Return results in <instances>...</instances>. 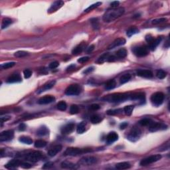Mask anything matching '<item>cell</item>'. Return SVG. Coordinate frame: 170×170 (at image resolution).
<instances>
[{
  "instance_id": "obj_1",
  "label": "cell",
  "mask_w": 170,
  "mask_h": 170,
  "mask_svg": "<svg viewBox=\"0 0 170 170\" xmlns=\"http://www.w3.org/2000/svg\"><path fill=\"white\" fill-rule=\"evenodd\" d=\"M125 12V9L122 7H116L108 9L106 12L103 15V19L104 22L110 23V22L114 21L120 17H121Z\"/></svg>"
},
{
  "instance_id": "obj_2",
  "label": "cell",
  "mask_w": 170,
  "mask_h": 170,
  "mask_svg": "<svg viewBox=\"0 0 170 170\" xmlns=\"http://www.w3.org/2000/svg\"><path fill=\"white\" fill-rule=\"evenodd\" d=\"M130 97H131V94L118 93V94H113L112 95H108L103 98V99L108 102H110V103H122L126 100L130 99Z\"/></svg>"
},
{
  "instance_id": "obj_3",
  "label": "cell",
  "mask_w": 170,
  "mask_h": 170,
  "mask_svg": "<svg viewBox=\"0 0 170 170\" xmlns=\"http://www.w3.org/2000/svg\"><path fill=\"white\" fill-rule=\"evenodd\" d=\"M90 149H81L77 148H68L64 152V156H77L83 154L84 153H88L91 151Z\"/></svg>"
},
{
  "instance_id": "obj_4",
  "label": "cell",
  "mask_w": 170,
  "mask_h": 170,
  "mask_svg": "<svg viewBox=\"0 0 170 170\" xmlns=\"http://www.w3.org/2000/svg\"><path fill=\"white\" fill-rule=\"evenodd\" d=\"M43 157V154L39 151H33L27 153L25 156V159L31 162H37Z\"/></svg>"
},
{
  "instance_id": "obj_5",
  "label": "cell",
  "mask_w": 170,
  "mask_h": 170,
  "mask_svg": "<svg viewBox=\"0 0 170 170\" xmlns=\"http://www.w3.org/2000/svg\"><path fill=\"white\" fill-rule=\"evenodd\" d=\"M151 102L156 106H159L163 103L164 100V94L161 92H155L151 97Z\"/></svg>"
},
{
  "instance_id": "obj_6",
  "label": "cell",
  "mask_w": 170,
  "mask_h": 170,
  "mask_svg": "<svg viewBox=\"0 0 170 170\" xmlns=\"http://www.w3.org/2000/svg\"><path fill=\"white\" fill-rule=\"evenodd\" d=\"M82 88L79 84H71L65 90V94L68 96H76L78 95L81 92Z\"/></svg>"
},
{
  "instance_id": "obj_7",
  "label": "cell",
  "mask_w": 170,
  "mask_h": 170,
  "mask_svg": "<svg viewBox=\"0 0 170 170\" xmlns=\"http://www.w3.org/2000/svg\"><path fill=\"white\" fill-rule=\"evenodd\" d=\"M141 132L138 128H136V127H134L132 128V130H130V133L128 135V140H129L130 141H133V142H135L137 140H138L140 139V136H141Z\"/></svg>"
},
{
  "instance_id": "obj_8",
  "label": "cell",
  "mask_w": 170,
  "mask_h": 170,
  "mask_svg": "<svg viewBox=\"0 0 170 170\" xmlns=\"http://www.w3.org/2000/svg\"><path fill=\"white\" fill-rule=\"evenodd\" d=\"M161 156L160 154L157 155H153V156H149V157L144 158L143 160H141V161L140 162V165L141 166H146L148 165L151 164V163L156 162V161H159L160 160H161Z\"/></svg>"
},
{
  "instance_id": "obj_9",
  "label": "cell",
  "mask_w": 170,
  "mask_h": 170,
  "mask_svg": "<svg viewBox=\"0 0 170 170\" xmlns=\"http://www.w3.org/2000/svg\"><path fill=\"white\" fill-rule=\"evenodd\" d=\"M98 160L97 157H93V156H85L81 158L78 161V164L84 166H92L97 163Z\"/></svg>"
},
{
  "instance_id": "obj_10",
  "label": "cell",
  "mask_w": 170,
  "mask_h": 170,
  "mask_svg": "<svg viewBox=\"0 0 170 170\" xmlns=\"http://www.w3.org/2000/svg\"><path fill=\"white\" fill-rule=\"evenodd\" d=\"M149 49H150L148 48V47L143 45V46L135 47L134 49V50H133V51H134V54L137 56L142 57V56H145L148 55Z\"/></svg>"
},
{
  "instance_id": "obj_11",
  "label": "cell",
  "mask_w": 170,
  "mask_h": 170,
  "mask_svg": "<svg viewBox=\"0 0 170 170\" xmlns=\"http://www.w3.org/2000/svg\"><path fill=\"white\" fill-rule=\"evenodd\" d=\"M14 137V132L12 130L3 131L0 134V141H7L12 140Z\"/></svg>"
},
{
  "instance_id": "obj_12",
  "label": "cell",
  "mask_w": 170,
  "mask_h": 170,
  "mask_svg": "<svg viewBox=\"0 0 170 170\" xmlns=\"http://www.w3.org/2000/svg\"><path fill=\"white\" fill-rule=\"evenodd\" d=\"M167 126L164 124L153 122L152 124L150 126L149 130H150V132H154L158 131V130H165V129H167Z\"/></svg>"
},
{
  "instance_id": "obj_13",
  "label": "cell",
  "mask_w": 170,
  "mask_h": 170,
  "mask_svg": "<svg viewBox=\"0 0 170 170\" xmlns=\"http://www.w3.org/2000/svg\"><path fill=\"white\" fill-rule=\"evenodd\" d=\"M64 5V2L63 1H56V2H53L52 5L49 7V9H48L47 12L49 13H52L53 12H56L58 9H59L61 7H63Z\"/></svg>"
},
{
  "instance_id": "obj_14",
  "label": "cell",
  "mask_w": 170,
  "mask_h": 170,
  "mask_svg": "<svg viewBox=\"0 0 170 170\" xmlns=\"http://www.w3.org/2000/svg\"><path fill=\"white\" fill-rule=\"evenodd\" d=\"M75 124L74 123H69V124H66L61 128V133L65 135L71 134L75 130Z\"/></svg>"
},
{
  "instance_id": "obj_15",
  "label": "cell",
  "mask_w": 170,
  "mask_h": 170,
  "mask_svg": "<svg viewBox=\"0 0 170 170\" xmlns=\"http://www.w3.org/2000/svg\"><path fill=\"white\" fill-rule=\"evenodd\" d=\"M55 98L53 96H45V97L39 98V100H38V103L39 104H47L53 103V102H55Z\"/></svg>"
},
{
  "instance_id": "obj_16",
  "label": "cell",
  "mask_w": 170,
  "mask_h": 170,
  "mask_svg": "<svg viewBox=\"0 0 170 170\" xmlns=\"http://www.w3.org/2000/svg\"><path fill=\"white\" fill-rule=\"evenodd\" d=\"M126 43V39H124V38H118V39H116V40H114V41L110 45L108 46V49L109 50L110 49H113L114 48L117 47L121 46V45H124Z\"/></svg>"
},
{
  "instance_id": "obj_17",
  "label": "cell",
  "mask_w": 170,
  "mask_h": 170,
  "mask_svg": "<svg viewBox=\"0 0 170 170\" xmlns=\"http://www.w3.org/2000/svg\"><path fill=\"white\" fill-rule=\"evenodd\" d=\"M55 83H56V81H55V80H53V81H49V82H47L46 84H45L43 85V87H42L41 88L38 90L37 93L38 94H40L41 92H45V91L50 89V88H53V87L55 86Z\"/></svg>"
},
{
  "instance_id": "obj_18",
  "label": "cell",
  "mask_w": 170,
  "mask_h": 170,
  "mask_svg": "<svg viewBox=\"0 0 170 170\" xmlns=\"http://www.w3.org/2000/svg\"><path fill=\"white\" fill-rule=\"evenodd\" d=\"M118 135L117 133L114 132H110L108 134L106 137V142L108 144H111L118 140Z\"/></svg>"
},
{
  "instance_id": "obj_19",
  "label": "cell",
  "mask_w": 170,
  "mask_h": 170,
  "mask_svg": "<svg viewBox=\"0 0 170 170\" xmlns=\"http://www.w3.org/2000/svg\"><path fill=\"white\" fill-rule=\"evenodd\" d=\"M138 76H141L143 78H150L153 77V73L151 71L149 70H139L137 72Z\"/></svg>"
},
{
  "instance_id": "obj_20",
  "label": "cell",
  "mask_w": 170,
  "mask_h": 170,
  "mask_svg": "<svg viewBox=\"0 0 170 170\" xmlns=\"http://www.w3.org/2000/svg\"><path fill=\"white\" fill-rule=\"evenodd\" d=\"M61 150H62V146L61 145H56L48 151V155L50 157H54L58 153L60 152Z\"/></svg>"
},
{
  "instance_id": "obj_21",
  "label": "cell",
  "mask_w": 170,
  "mask_h": 170,
  "mask_svg": "<svg viewBox=\"0 0 170 170\" xmlns=\"http://www.w3.org/2000/svg\"><path fill=\"white\" fill-rule=\"evenodd\" d=\"M21 163V161H19V160H12L5 165V167L7 169H15L16 167H18L19 166H20Z\"/></svg>"
},
{
  "instance_id": "obj_22",
  "label": "cell",
  "mask_w": 170,
  "mask_h": 170,
  "mask_svg": "<svg viewBox=\"0 0 170 170\" xmlns=\"http://www.w3.org/2000/svg\"><path fill=\"white\" fill-rule=\"evenodd\" d=\"M22 78L19 74H13L7 78V82L8 83H15V82H21Z\"/></svg>"
},
{
  "instance_id": "obj_23",
  "label": "cell",
  "mask_w": 170,
  "mask_h": 170,
  "mask_svg": "<svg viewBox=\"0 0 170 170\" xmlns=\"http://www.w3.org/2000/svg\"><path fill=\"white\" fill-rule=\"evenodd\" d=\"M162 41V37H159L156 38V39H154V40L150 43V47L149 49H151V50H154L156 49L157 46L160 44V43Z\"/></svg>"
},
{
  "instance_id": "obj_24",
  "label": "cell",
  "mask_w": 170,
  "mask_h": 170,
  "mask_svg": "<svg viewBox=\"0 0 170 170\" xmlns=\"http://www.w3.org/2000/svg\"><path fill=\"white\" fill-rule=\"evenodd\" d=\"M61 167L64 169H75L77 168V166L75 163L70 162V161H65L61 163Z\"/></svg>"
},
{
  "instance_id": "obj_25",
  "label": "cell",
  "mask_w": 170,
  "mask_h": 170,
  "mask_svg": "<svg viewBox=\"0 0 170 170\" xmlns=\"http://www.w3.org/2000/svg\"><path fill=\"white\" fill-rule=\"evenodd\" d=\"M130 163L126 161H124V162H120L116 165V168L118 169H129L130 167Z\"/></svg>"
},
{
  "instance_id": "obj_26",
  "label": "cell",
  "mask_w": 170,
  "mask_h": 170,
  "mask_svg": "<svg viewBox=\"0 0 170 170\" xmlns=\"http://www.w3.org/2000/svg\"><path fill=\"white\" fill-rule=\"evenodd\" d=\"M49 134V130L45 126H41L37 131V134L39 136H44Z\"/></svg>"
},
{
  "instance_id": "obj_27",
  "label": "cell",
  "mask_w": 170,
  "mask_h": 170,
  "mask_svg": "<svg viewBox=\"0 0 170 170\" xmlns=\"http://www.w3.org/2000/svg\"><path fill=\"white\" fill-rule=\"evenodd\" d=\"M84 48V45L83 43L81 44V45H78V46H76V47L74 48L72 50V55H78L79 53L82 52V50H83Z\"/></svg>"
},
{
  "instance_id": "obj_28",
  "label": "cell",
  "mask_w": 170,
  "mask_h": 170,
  "mask_svg": "<svg viewBox=\"0 0 170 170\" xmlns=\"http://www.w3.org/2000/svg\"><path fill=\"white\" fill-rule=\"evenodd\" d=\"M116 82L114 80H110L106 83L105 88L106 90L114 89L116 87Z\"/></svg>"
},
{
  "instance_id": "obj_29",
  "label": "cell",
  "mask_w": 170,
  "mask_h": 170,
  "mask_svg": "<svg viewBox=\"0 0 170 170\" xmlns=\"http://www.w3.org/2000/svg\"><path fill=\"white\" fill-rule=\"evenodd\" d=\"M108 56H109V54L107 53H104L103 55H101L100 57L98 58V59H97V61H96V63H98V64L103 63H104L106 61H107V60H108Z\"/></svg>"
},
{
  "instance_id": "obj_30",
  "label": "cell",
  "mask_w": 170,
  "mask_h": 170,
  "mask_svg": "<svg viewBox=\"0 0 170 170\" xmlns=\"http://www.w3.org/2000/svg\"><path fill=\"white\" fill-rule=\"evenodd\" d=\"M19 141L23 143V144H28V145H31L33 144V140L31 138L28 137V136H21L19 138Z\"/></svg>"
},
{
  "instance_id": "obj_31",
  "label": "cell",
  "mask_w": 170,
  "mask_h": 170,
  "mask_svg": "<svg viewBox=\"0 0 170 170\" xmlns=\"http://www.w3.org/2000/svg\"><path fill=\"white\" fill-rule=\"evenodd\" d=\"M127 56V50L125 49L122 48L120 49L116 52V57L120 58V59H123L125 58Z\"/></svg>"
},
{
  "instance_id": "obj_32",
  "label": "cell",
  "mask_w": 170,
  "mask_h": 170,
  "mask_svg": "<svg viewBox=\"0 0 170 170\" xmlns=\"http://www.w3.org/2000/svg\"><path fill=\"white\" fill-rule=\"evenodd\" d=\"M85 130H86V122H82L80 123L77 126V128H76V131H77L78 134H82L85 131Z\"/></svg>"
},
{
  "instance_id": "obj_33",
  "label": "cell",
  "mask_w": 170,
  "mask_h": 170,
  "mask_svg": "<svg viewBox=\"0 0 170 170\" xmlns=\"http://www.w3.org/2000/svg\"><path fill=\"white\" fill-rule=\"evenodd\" d=\"M154 122L149 118H144L142 120L139 122V124L142 126H150Z\"/></svg>"
},
{
  "instance_id": "obj_34",
  "label": "cell",
  "mask_w": 170,
  "mask_h": 170,
  "mask_svg": "<svg viewBox=\"0 0 170 170\" xmlns=\"http://www.w3.org/2000/svg\"><path fill=\"white\" fill-rule=\"evenodd\" d=\"M12 23V20L9 18H4L2 21V29H5L7 27L9 26V25H11Z\"/></svg>"
},
{
  "instance_id": "obj_35",
  "label": "cell",
  "mask_w": 170,
  "mask_h": 170,
  "mask_svg": "<svg viewBox=\"0 0 170 170\" xmlns=\"http://www.w3.org/2000/svg\"><path fill=\"white\" fill-rule=\"evenodd\" d=\"M134 109V105L126 106H125L124 108V111L127 116H131Z\"/></svg>"
},
{
  "instance_id": "obj_36",
  "label": "cell",
  "mask_w": 170,
  "mask_h": 170,
  "mask_svg": "<svg viewBox=\"0 0 170 170\" xmlns=\"http://www.w3.org/2000/svg\"><path fill=\"white\" fill-rule=\"evenodd\" d=\"M46 145H47V142L43 140H37V141L35 142V144H34V146H35V147L37 148H44L46 146Z\"/></svg>"
},
{
  "instance_id": "obj_37",
  "label": "cell",
  "mask_w": 170,
  "mask_h": 170,
  "mask_svg": "<svg viewBox=\"0 0 170 170\" xmlns=\"http://www.w3.org/2000/svg\"><path fill=\"white\" fill-rule=\"evenodd\" d=\"M131 78V75L130 74H125V75H122L120 78V84H124L126 82H128Z\"/></svg>"
},
{
  "instance_id": "obj_38",
  "label": "cell",
  "mask_w": 170,
  "mask_h": 170,
  "mask_svg": "<svg viewBox=\"0 0 170 170\" xmlns=\"http://www.w3.org/2000/svg\"><path fill=\"white\" fill-rule=\"evenodd\" d=\"M101 4H102L101 2H97V3H94V4L91 5H90L88 8H87V9H85L84 13H88V12H91L92 10H93V9H94L95 8H97V7H98L99 5H100Z\"/></svg>"
},
{
  "instance_id": "obj_39",
  "label": "cell",
  "mask_w": 170,
  "mask_h": 170,
  "mask_svg": "<svg viewBox=\"0 0 170 170\" xmlns=\"http://www.w3.org/2000/svg\"><path fill=\"white\" fill-rule=\"evenodd\" d=\"M139 33V30L137 29V28L135 27H131L128 29V30L127 31V35L128 37H131L132 35H135V34H137V33Z\"/></svg>"
},
{
  "instance_id": "obj_40",
  "label": "cell",
  "mask_w": 170,
  "mask_h": 170,
  "mask_svg": "<svg viewBox=\"0 0 170 170\" xmlns=\"http://www.w3.org/2000/svg\"><path fill=\"white\" fill-rule=\"evenodd\" d=\"M66 108H67V105H66V103L65 101H61L57 104V108L59 110L65 111V110H66Z\"/></svg>"
},
{
  "instance_id": "obj_41",
  "label": "cell",
  "mask_w": 170,
  "mask_h": 170,
  "mask_svg": "<svg viewBox=\"0 0 170 170\" xmlns=\"http://www.w3.org/2000/svg\"><path fill=\"white\" fill-rule=\"evenodd\" d=\"M29 55V53L26 52V51H24V50H19V51H17L14 53V56H16V57H24V56H26Z\"/></svg>"
},
{
  "instance_id": "obj_42",
  "label": "cell",
  "mask_w": 170,
  "mask_h": 170,
  "mask_svg": "<svg viewBox=\"0 0 170 170\" xmlns=\"http://www.w3.org/2000/svg\"><path fill=\"white\" fill-rule=\"evenodd\" d=\"M102 120V118L98 115H93L90 118V121L92 124H98Z\"/></svg>"
},
{
  "instance_id": "obj_43",
  "label": "cell",
  "mask_w": 170,
  "mask_h": 170,
  "mask_svg": "<svg viewBox=\"0 0 170 170\" xmlns=\"http://www.w3.org/2000/svg\"><path fill=\"white\" fill-rule=\"evenodd\" d=\"M15 62H9V63H6L2 64L1 65V69H7L9 68L13 67V66H15Z\"/></svg>"
},
{
  "instance_id": "obj_44",
  "label": "cell",
  "mask_w": 170,
  "mask_h": 170,
  "mask_svg": "<svg viewBox=\"0 0 170 170\" xmlns=\"http://www.w3.org/2000/svg\"><path fill=\"white\" fill-rule=\"evenodd\" d=\"M166 75H167V73L164 71H163V70H159V71H157V73H156V76L160 79L164 78L166 76Z\"/></svg>"
},
{
  "instance_id": "obj_45",
  "label": "cell",
  "mask_w": 170,
  "mask_h": 170,
  "mask_svg": "<svg viewBox=\"0 0 170 170\" xmlns=\"http://www.w3.org/2000/svg\"><path fill=\"white\" fill-rule=\"evenodd\" d=\"M122 112V109H116V110H110L107 111V114L108 115H116V114H120Z\"/></svg>"
},
{
  "instance_id": "obj_46",
  "label": "cell",
  "mask_w": 170,
  "mask_h": 170,
  "mask_svg": "<svg viewBox=\"0 0 170 170\" xmlns=\"http://www.w3.org/2000/svg\"><path fill=\"white\" fill-rule=\"evenodd\" d=\"M78 112H79V108H78V106L72 105L70 108V113L71 114H78Z\"/></svg>"
},
{
  "instance_id": "obj_47",
  "label": "cell",
  "mask_w": 170,
  "mask_h": 170,
  "mask_svg": "<svg viewBox=\"0 0 170 170\" xmlns=\"http://www.w3.org/2000/svg\"><path fill=\"white\" fill-rule=\"evenodd\" d=\"M166 21H167V19H166V18H160V19H154V20H152V21H151V23H152L153 25H157L161 23H164V22H166Z\"/></svg>"
},
{
  "instance_id": "obj_48",
  "label": "cell",
  "mask_w": 170,
  "mask_h": 170,
  "mask_svg": "<svg viewBox=\"0 0 170 170\" xmlns=\"http://www.w3.org/2000/svg\"><path fill=\"white\" fill-rule=\"evenodd\" d=\"M169 141L168 140L167 142L164 143V144L161 146V148H160L159 150H160V151H166V150H169Z\"/></svg>"
},
{
  "instance_id": "obj_49",
  "label": "cell",
  "mask_w": 170,
  "mask_h": 170,
  "mask_svg": "<svg viewBox=\"0 0 170 170\" xmlns=\"http://www.w3.org/2000/svg\"><path fill=\"white\" fill-rule=\"evenodd\" d=\"M23 75H24L25 78H30L32 75L31 71L29 69H25L23 71Z\"/></svg>"
},
{
  "instance_id": "obj_50",
  "label": "cell",
  "mask_w": 170,
  "mask_h": 170,
  "mask_svg": "<svg viewBox=\"0 0 170 170\" xmlns=\"http://www.w3.org/2000/svg\"><path fill=\"white\" fill-rule=\"evenodd\" d=\"M91 23H92V27H93L94 29H98V21L97 18H94V19H91Z\"/></svg>"
},
{
  "instance_id": "obj_51",
  "label": "cell",
  "mask_w": 170,
  "mask_h": 170,
  "mask_svg": "<svg viewBox=\"0 0 170 170\" xmlns=\"http://www.w3.org/2000/svg\"><path fill=\"white\" fill-rule=\"evenodd\" d=\"M59 65V62H57V61H54V62H52L51 63L49 64V69H55V68L58 67Z\"/></svg>"
},
{
  "instance_id": "obj_52",
  "label": "cell",
  "mask_w": 170,
  "mask_h": 170,
  "mask_svg": "<svg viewBox=\"0 0 170 170\" xmlns=\"http://www.w3.org/2000/svg\"><path fill=\"white\" fill-rule=\"evenodd\" d=\"M53 165H54V163H53V162H50V161H49V162H47V163H45L42 168L43 169H50V168H51L52 167H53Z\"/></svg>"
},
{
  "instance_id": "obj_53",
  "label": "cell",
  "mask_w": 170,
  "mask_h": 170,
  "mask_svg": "<svg viewBox=\"0 0 170 170\" xmlns=\"http://www.w3.org/2000/svg\"><path fill=\"white\" fill-rule=\"evenodd\" d=\"M88 60H89L88 56H83V57H81L78 59V62L80 63H84L87 62Z\"/></svg>"
},
{
  "instance_id": "obj_54",
  "label": "cell",
  "mask_w": 170,
  "mask_h": 170,
  "mask_svg": "<svg viewBox=\"0 0 170 170\" xmlns=\"http://www.w3.org/2000/svg\"><path fill=\"white\" fill-rule=\"evenodd\" d=\"M20 166L24 169H29L31 167V165L29 163H27V162H21Z\"/></svg>"
},
{
  "instance_id": "obj_55",
  "label": "cell",
  "mask_w": 170,
  "mask_h": 170,
  "mask_svg": "<svg viewBox=\"0 0 170 170\" xmlns=\"http://www.w3.org/2000/svg\"><path fill=\"white\" fill-rule=\"evenodd\" d=\"M90 109L92 110H97L100 109V106L97 104H92V105L90 106Z\"/></svg>"
},
{
  "instance_id": "obj_56",
  "label": "cell",
  "mask_w": 170,
  "mask_h": 170,
  "mask_svg": "<svg viewBox=\"0 0 170 170\" xmlns=\"http://www.w3.org/2000/svg\"><path fill=\"white\" fill-rule=\"evenodd\" d=\"M94 45H90V46H88V47L86 49V51H87L88 53H91L92 50H94Z\"/></svg>"
},
{
  "instance_id": "obj_57",
  "label": "cell",
  "mask_w": 170,
  "mask_h": 170,
  "mask_svg": "<svg viewBox=\"0 0 170 170\" xmlns=\"http://www.w3.org/2000/svg\"><path fill=\"white\" fill-rule=\"evenodd\" d=\"M94 68L93 67V66H91V67H89L88 68V69H87L85 70V71H83V73L84 74H88L90 73V72H92V71H94Z\"/></svg>"
},
{
  "instance_id": "obj_58",
  "label": "cell",
  "mask_w": 170,
  "mask_h": 170,
  "mask_svg": "<svg viewBox=\"0 0 170 170\" xmlns=\"http://www.w3.org/2000/svg\"><path fill=\"white\" fill-rule=\"evenodd\" d=\"M120 4V2H118V1H114V2H112L110 5H111V7L112 8H116V7H118V6Z\"/></svg>"
},
{
  "instance_id": "obj_59",
  "label": "cell",
  "mask_w": 170,
  "mask_h": 170,
  "mask_svg": "<svg viewBox=\"0 0 170 170\" xmlns=\"http://www.w3.org/2000/svg\"><path fill=\"white\" fill-rule=\"evenodd\" d=\"M75 67H76V65H75V64H72V65H69V66L66 68V71H67V72H69V71H72L73 69H75Z\"/></svg>"
},
{
  "instance_id": "obj_60",
  "label": "cell",
  "mask_w": 170,
  "mask_h": 170,
  "mask_svg": "<svg viewBox=\"0 0 170 170\" xmlns=\"http://www.w3.org/2000/svg\"><path fill=\"white\" fill-rule=\"evenodd\" d=\"M26 129V126L24 123H21L19 126V131H24Z\"/></svg>"
},
{
  "instance_id": "obj_61",
  "label": "cell",
  "mask_w": 170,
  "mask_h": 170,
  "mask_svg": "<svg viewBox=\"0 0 170 170\" xmlns=\"http://www.w3.org/2000/svg\"><path fill=\"white\" fill-rule=\"evenodd\" d=\"M146 41L148 42L149 43H150L154 40V38H153L150 35H148L146 36Z\"/></svg>"
},
{
  "instance_id": "obj_62",
  "label": "cell",
  "mask_w": 170,
  "mask_h": 170,
  "mask_svg": "<svg viewBox=\"0 0 170 170\" xmlns=\"http://www.w3.org/2000/svg\"><path fill=\"white\" fill-rule=\"evenodd\" d=\"M128 126V123L126 122H122L121 124H120V128L121 130H124V129H125Z\"/></svg>"
},
{
  "instance_id": "obj_63",
  "label": "cell",
  "mask_w": 170,
  "mask_h": 170,
  "mask_svg": "<svg viewBox=\"0 0 170 170\" xmlns=\"http://www.w3.org/2000/svg\"><path fill=\"white\" fill-rule=\"evenodd\" d=\"M10 116H2L1 117V121H2V123H3V122H6L7 121V120H9V119H10Z\"/></svg>"
},
{
  "instance_id": "obj_64",
  "label": "cell",
  "mask_w": 170,
  "mask_h": 170,
  "mask_svg": "<svg viewBox=\"0 0 170 170\" xmlns=\"http://www.w3.org/2000/svg\"><path fill=\"white\" fill-rule=\"evenodd\" d=\"M116 57L114 56V55H112V56H109L108 58V60L107 61L108 62H113V61H116Z\"/></svg>"
}]
</instances>
